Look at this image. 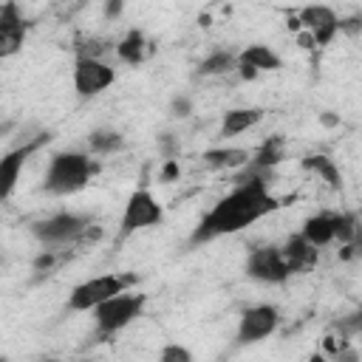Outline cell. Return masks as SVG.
Returning <instances> with one entry per match:
<instances>
[{"mask_svg":"<svg viewBox=\"0 0 362 362\" xmlns=\"http://www.w3.org/2000/svg\"><path fill=\"white\" fill-rule=\"evenodd\" d=\"M147 305V294L141 291H122L110 300H105L102 305L93 308V322L99 334H116L122 328H127L133 320L141 317Z\"/></svg>","mask_w":362,"mask_h":362,"instance_id":"277c9868","label":"cell"},{"mask_svg":"<svg viewBox=\"0 0 362 362\" xmlns=\"http://www.w3.org/2000/svg\"><path fill=\"white\" fill-rule=\"evenodd\" d=\"M170 110H173V116H189L192 113V99L189 96H175L173 102H170Z\"/></svg>","mask_w":362,"mask_h":362,"instance_id":"484cf974","label":"cell"},{"mask_svg":"<svg viewBox=\"0 0 362 362\" xmlns=\"http://www.w3.org/2000/svg\"><path fill=\"white\" fill-rule=\"evenodd\" d=\"M88 226H90V221L85 215H76V212H54V215L37 221L31 226V232L45 246H62V243H71V240L82 238L88 232Z\"/></svg>","mask_w":362,"mask_h":362,"instance_id":"8992f818","label":"cell"},{"mask_svg":"<svg viewBox=\"0 0 362 362\" xmlns=\"http://www.w3.org/2000/svg\"><path fill=\"white\" fill-rule=\"evenodd\" d=\"M164 221V206L156 201V195L150 189H133L127 204H124V212H122V223H119V235L127 238L139 229H150V226H158Z\"/></svg>","mask_w":362,"mask_h":362,"instance_id":"5b68a950","label":"cell"},{"mask_svg":"<svg viewBox=\"0 0 362 362\" xmlns=\"http://www.w3.org/2000/svg\"><path fill=\"white\" fill-rule=\"evenodd\" d=\"M322 124L334 127V124H339V119H337V116H328V113H322Z\"/></svg>","mask_w":362,"mask_h":362,"instance_id":"f1b7e54d","label":"cell"},{"mask_svg":"<svg viewBox=\"0 0 362 362\" xmlns=\"http://www.w3.org/2000/svg\"><path fill=\"white\" fill-rule=\"evenodd\" d=\"M280 325V311L274 305H252L240 314L238 322V345H252L272 337Z\"/></svg>","mask_w":362,"mask_h":362,"instance_id":"ba28073f","label":"cell"},{"mask_svg":"<svg viewBox=\"0 0 362 362\" xmlns=\"http://www.w3.org/2000/svg\"><path fill=\"white\" fill-rule=\"evenodd\" d=\"M300 238H303L308 246H314V249H322V246L334 243V215L320 212V215L305 218Z\"/></svg>","mask_w":362,"mask_h":362,"instance_id":"5bb4252c","label":"cell"},{"mask_svg":"<svg viewBox=\"0 0 362 362\" xmlns=\"http://www.w3.org/2000/svg\"><path fill=\"white\" fill-rule=\"evenodd\" d=\"M0 31H25V20L14 3L0 6Z\"/></svg>","mask_w":362,"mask_h":362,"instance_id":"7402d4cb","label":"cell"},{"mask_svg":"<svg viewBox=\"0 0 362 362\" xmlns=\"http://www.w3.org/2000/svg\"><path fill=\"white\" fill-rule=\"evenodd\" d=\"M122 8H124V6H122L119 0H113V3H107V6H105V14H107V17H119V14H122Z\"/></svg>","mask_w":362,"mask_h":362,"instance_id":"83f0119b","label":"cell"},{"mask_svg":"<svg viewBox=\"0 0 362 362\" xmlns=\"http://www.w3.org/2000/svg\"><path fill=\"white\" fill-rule=\"evenodd\" d=\"M263 119V110L260 107H232L223 113V122H221V133L223 136H240L246 133L249 127L260 124Z\"/></svg>","mask_w":362,"mask_h":362,"instance_id":"9a60e30c","label":"cell"},{"mask_svg":"<svg viewBox=\"0 0 362 362\" xmlns=\"http://www.w3.org/2000/svg\"><path fill=\"white\" fill-rule=\"evenodd\" d=\"M48 136L42 133L37 141H28V144H23V147H14V150H8L6 156H0V201H8L11 198V192L17 189V181H20V173H23V167H25V161H28V156L37 150V144L40 141H45Z\"/></svg>","mask_w":362,"mask_h":362,"instance_id":"8fae6325","label":"cell"},{"mask_svg":"<svg viewBox=\"0 0 362 362\" xmlns=\"http://www.w3.org/2000/svg\"><path fill=\"white\" fill-rule=\"evenodd\" d=\"M246 173L238 175L235 189L226 192L192 229V243H206L215 240L221 235H235L252 223H257L260 218L272 215L280 204L277 198L269 192V173L272 170H255V167H243Z\"/></svg>","mask_w":362,"mask_h":362,"instance_id":"6da1fadb","label":"cell"},{"mask_svg":"<svg viewBox=\"0 0 362 362\" xmlns=\"http://www.w3.org/2000/svg\"><path fill=\"white\" fill-rule=\"evenodd\" d=\"M356 215L354 212H342V215H334V240L339 243H351L356 238Z\"/></svg>","mask_w":362,"mask_h":362,"instance_id":"44dd1931","label":"cell"},{"mask_svg":"<svg viewBox=\"0 0 362 362\" xmlns=\"http://www.w3.org/2000/svg\"><path fill=\"white\" fill-rule=\"evenodd\" d=\"M246 274L257 283H286L291 277V272H288L277 246L252 249L249 257H246Z\"/></svg>","mask_w":362,"mask_h":362,"instance_id":"9c48e42d","label":"cell"},{"mask_svg":"<svg viewBox=\"0 0 362 362\" xmlns=\"http://www.w3.org/2000/svg\"><path fill=\"white\" fill-rule=\"evenodd\" d=\"M88 147H90V153H96V156H107V153H113V150H122L124 147V136L119 133V130H93L90 136H88Z\"/></svg>","mask_w":362,"mask_h":362,"instance_id":"ffe728a7","label":"cell"},{"mask_svg":"<svg viewBox=\"0 0 362 362\" xmlns=\"http://www.w3.org/2000/svg\"><path fill=\"white\" fill-rule=\"evenodd\" d=\"M305 167L317 170L331 187H339V173H337V167H334L331 158H325V156H311V158H305Z\"/></svg>","mask_w":362,"mask_h":362,"instance_id":"603a6c76","label":"cell"},{"mask_svg":"<svg viewBox=\"0 0 362 362\" xmlns=\"http://www.w3.org/2000/svg\"><path fill=\"white\" fill-rule=\"evenodd\" d=\"M308 362H328V359H325L322 354H311V356H308Z\"/></svg>","mask_w":362,"mask_h":362,"instance_id":"f546056e","label":"cell"},{"mask_svg":"<svg viewBox=\"0 0 362 362\" xmlns=\"http://www.w3.org/2000/svg\"><path fill=\"white\" fill-rule=\"evenodd\" d=\"M175 173H178V164L170 158L167 164H164V173H161V181H170V178H175Z\"/></svg>","mask_w":362,"mask_h":362,"instance_id":"4316f807","label":"cell"},{"mask_svg":"<svg viewBox=\"0 0 362 362\" xmlns=\"http://www.w3.org/2000/svg\"><path fill=\"white\" fill-rule=\"evenodd\" d=\"M130 286H136V274H99V277H90V280H85V283L71 288L68 308L71 311H93L96 305H102L105 300L127 291Z\"/></svg>","mask_w":362,"mask_h":362,"instance_id":"3957f363","label":"cell"},{"mask_svg":"<svg viewBox=\"0 0 362 362\" xmlns=\"http://www.w3.org/2000/svg\"><path fill=\"white\" fill-rule=\"evenodd\" d=\"M317 252H320V249L308 246L300 235H291V238L286 240V246L280 249V255H283V260H286V266H288V272H291V274L311 269V266L317 263Z\"/></svg>","mask_w":362,"mask_h":362,"instance_id":"7c38bea8","label":"cell"},{"mask_svg":"<svg viewBox=\"0 0 362 362\" xmlns=\"http://www.w3.org/2000/svg\"><path fill=\"white\" fill-rule=\"evenodd\" d=\"M238 65H246V68L263 74V71H280L283 59H280V54L272 51L269 45H263V42H252V45H246V48L238 54Z\"/></svg>","mask_w":362,"mask_h":362,"instance_id":"4fadbf2b","label":"cell"},{"mask_svg":"<svg viewBox=\"0 0 362 362\" xmlns=\"http://www.w3.org/2000/svg\"><path fill=\"white\" fill-rule=\"evenodd\" d=\"M96 173L99 164L88 153H76V150L54 153L42 175V189L51 195H74L85 189Z\"/></svg>","mask_w":362,"mask_h":362,"instance_id":"7a4b0ae2","label":"cell"},{"mask_svg":"<svg viewBox=\"0 0 362 362\" xmlns=\"http://www.w3.org/2000/svg\"><path fill=\"white\" fill-rule=\"evenodd\" d=\"M283 161V139L280 136H272V139H266L252 156H249V167H255V170H272L274 164H280Z\"/></svg>","mask_w":362,"mask_h":362,"instance_id":"ac0fdd59","label":"cell"},{"mask_svg":"<svg viewBox=\"0 0 362 362\" xmlns=\"http://www.w3.org/2000/svg\"><path fill=\"white\" fill-rule=\"evenodd\" d=\"M249 161V150L240 147H212L204 153V164L212 170H240Z\"/></svg>","mask_w":362,"mask_h":362,"instance_id":"2e32d148","label":"cell"},{"mask_svg":"<svg viewBox=\"0 0 362 362\" xmlns=\"http://www.w3.org/2000/svg\"><path fill=\"white\" fill-rule=\"evenodd\" d=\"M235 68H238V54L221 48V51H212L209 57L201 59L198 74H201V76H221V74H229V71H235Z\"/></svg>","mask_w":362,"mask_h":362,"instance_id":"d6986e66","label":"cell"},{"mask_svg":"<svg viewBox=\"0 0 362 362\" xmlns=\"http://www.w3.org/2000/svg\"><path fill=\"white\" fill-rule=\"evenodd\" d=\"M144 51H147V40L139 28H130L119 42H116V57L127 65H139L144 59Z\"/></svg>","mask_w":362,"mask_h":362,"instance_id":"e0dca14e","label":"cell"},{"mask_svg":"<svg viewBox=\"0 0 362 362\" xmlns=\"http://www.w3.org/2000/svg\"><path fill=\"white\" fill-rule=\"evenodd\" d=\"M300 31H308L314 45L325 48L337 34H339V17L331 6H305L300 8V14L294 17Z\"/></svg>","mask_w":362,"mask_h":362,"instance_id":"30bf717a","label":"cell"},{"mask_svg":"<svg viewBox=\"0 0 362 362\" xmlns=\"http://www.w3.org/2000/svg\"><path fill=\"white\" fill-rule=\"evenodd\" d=\"M116 82V68H110L105 59H90V57H76L74 62V90L76 96H99Z\"/></svg>","mask_w":362,"mask_h":362,"instance_id":"52a82bcc","label":"cell"},{"mask_svg":"<svg viewBox=\"0 0 362 362\" xmlns=\"http://www.w3.org/2000/svg\"><path fill=\"white\" fill-rule=\"evenodd\" d=\"M25 42V31H0V59L14 57Z\"/></svg>","mask_w":362,"mask_h":362,"instance_id":"cb8c5ba5","label":"cell"},{"mask_svg":"<svg viewBox=\"0 0 362 362\" xmlns=\"http://www.w3.org/2000/svg\"><path fill=\"white\" fill-rule=\"evenodd\" d=\"M158 362H192V351L181 342H167L158 351Z\"/></svg>","mask_w":362,"mask_h":362,"instance_id":"d4e9b609","label":"cell"}]
</instances>
